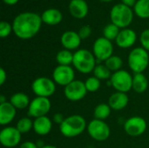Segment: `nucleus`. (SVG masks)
<instances>
[{
  "label": "nucleus",
  "mask_w": 149,
  "mask_h": 148,
  "mask_svg": "<svg viewBox=\"0 0 149 148\" xmlns=\"http://www.w3.org/2000/svg\"><path fill=\"white\" fill-rule=\"evenodd\" d=\"M56 60L58 65H70L73 61V54L69 50H61L57 53Z\"/></svg>",
  "instance_id": "26"
},
{
  "label": "nucleus",
  "mask_w": 149,
  "mask_h": 148,
  "mask_svg": "<svg viewBox=\"0 0 149 148\" xmlns=\"http://www.w3.org/2000/svg\"><path fill=\"white\" fill-rule=\"evenodd\" d=\"M41 148H58L55 146H52V145H46V146H44L43 147Z\"/></svg>",
  "instance_id": "41"
},
{
  "label": "nucleus",
  "mask_w": 149,
  "mask_h": 148,
  "mask_svg": "<svg viewBox=\"0 0 149 148\" xmlns=\"http://www.w3.org/2000/svg\"><path fill=\"white\" fill-rule=\"evenodd\" d=\"M87 128L86 120L80 115H72L64 120L59 125V130L63 136L74 138L80 135Z\"/></svg>",
  "instance_id": "2"
},
{
  "label": "nucleus",
  "mask_w": 149,
  "mask_h": 148,
  "mask_svg": "<svg viewBox=\"0 0 149 148\" xmlns=\"http://www.w3.org/2000/svg\"><path fill=\"white\" fill-rule=\"evenodd\" d=\"M69 10L73 17L82 19L88 13V4L85 0H71Z\"/></svg>",
  "instance_id": "17"
},
{
  "label": "nucleus",
  "mask_w": 149,
  "mask_h": 148,
  "mask_svg": "<svg viewBox=\"0 0 149 148\" xmlns=\"http://www.w3.org/2000/svg\"><path fill=\"white\" fill-rule=\"evenodd\" d=\"M51 107L52 104L49 98L36 97L30 103L28 107V115L35 119L46 116V114L50 112Z\"/></svg>",
  "instance_id": "10"
},
{
  "label": "nucleus",
  "mask_w": 149,
  "mask_h": 148,
  "mask_svg": "<svg viewBox=\"0 0 149 148\" xmlns=\"http://www.w3.org/2000/svg\"><path fill=\"white\" fill-rule=\"evenodd\" d=\"M42 22L41 17L37 13L31 11L22 12L13 20V31L21 39H30L39 31Z\"/></svg>",
  "instance_id": "1"
},
{
  "label": "nucleus",
  "mask_w": 149,
  "mask_h": 148,
  "mask_svg": "<svg viewBox=\"0 0 149 148\" xmlns=\"http://www.w3.org/2000/svg\"><path fill=\"white\" fill-rule=\"evenodd\" d=\"M16 128L21 133H26L30 132L31 128H33V121H31V120L27 117L22 118L17 121Z\"/></svg>",
  "instance_id": "30"
},
{
  "label": "nucleus",
  "mask_w": 149,
  "mask_h": 148,
  "mask_svg": "<svg viewBox=\"0 0 149 148\" xmlns=\"http://www.w3.org/2000/svg\"><path fill=\"white\" fill-rule=\"evenodd\" d=\"M96 61L93 53L86 49H80L73 53L72 65L80 73L88 74L93 72L96 66Z\"/></svg>",
  "instance_id": "3"
},
{
  "label": "nucleus",
  "mask_w": 149,
  "mask_h": 148,
  "mask_svg": "<svg viewBox=\"0 0 149 148\" xmlns=\"http://www.w3.org/2000/svg\"><path fill=\"white\" fill-rule=\"evenodd\" d=\"M120 28L118 26H116L115 24H113V23L108 24L103 30V35L104 38H106L107 39L112 41V40H115L120 33Z\"/></svg>",
  "instance_id": "29"
},
{
  "label": "nucleus",
  "mask_w": 149,
  "mask_h": 148,
  "mask_svg": "<svg viewBox=\"0 0 149 148\" xmlns=\"http://www.w3.org/2000/svg\"><path fill=\"white\" fill-rule=\"evenodd\" d=\"M81 38L76 31H67L64 32L61 36L60 42L62 45L65 47L66 50H75L77 49L81 43Z\"/></svg>",
  "instance_id": "16"
},
{
  "label": "nucleus",
  "mask_w": 149,
  "mask_h": 148,
  "mask_svg": "<svg viewBox=\"0 0 149 148\" xmlns=\"http://www.w3.org/2000/svg\"><path fill=\"white\" fill-rule=\"evenodd\" d=\"M10 102L16 109H25L29 107L31 103L28 95L23 92H17L13 94L10 99Z\"/></svg>",
  "instance_id": "22"
},
{
  "label": "nucleus",
  "mask_w": 149,
  "mask_h": 148,
  "mask_svg": "<svg viewBox=\"0 0 149 148\" xmlns=\"http://www.w3.org/2000/svg\"><path fill=\"white\" fill-rule=\"evenodd\" d=\"M105 65L111 72H115L121 70V67L123 65V61H122L121 58H120L119 56L113 55L107 60L105 61Z\"/></svg>",
  "instance_id": "28"
},
{
  "label": "nucleus",
  "mask_w": 149,
  "mask_h": 148,
  "mask_svg": "<svg viewBox=\"0 0 149 148\" xmlns=\"http://www.w3.org/2000/svg\"><path fill=\"white\" fill-rule=\"evenodd\" d=\"M65 119V118H64V116H63L61 113H56V114H54V116H53V120H54V122H55V123H58V124H59V125H61V123L64 121Z\"/></svg>",
  "instance_id": "36"
},
{
  "label": "nucleus",
  "mask_w": 149,
  "mask_h": 148,
  "mask_svg": "<svg viewBox=\"0 0 149 148\" xmlns=\"http://www.w3.org/2000/svg\"><path fill=\"white\" fill-rule=\"evenodd\" d=\"M122 1V3L128 6V7H134L135 3H137L136 0H121Z\"/></svg>",
  "instance_id": "38"
},
{
  "label": "nucleus",
  "mask_w": 149,
  "mask_h": 148,
  "mask_svg": "<svg viewBox=\"0 0 149 148\" xmlns=\"http://www.w3.org/2000/svg\"><path fill=\"white\" fill-rule=\"evenodd\" d=\"M85 85H86L87 92H95L100 87V80L99 79H97L96 77H94V76L90 77L86 80Z\"/></svg>",
  "instance_id": "31"
},
{
  "label": "nucleus",
  "mask_w": 149,
  "mask_h": 148,
  "mask_svg": "<svg viewBox=\"0 0 149 148\" xmlns=\"http://www.w3.org/2000/svg\"><path fill=\"white\" fill-rule=\"evenodd\" d=\"M19 148H38L37 144L32 141H25L21 144Z\"/></svg>",
  "instance_id": "35"
},
{
  "label": "nucleus",
  "mask_w": 149,
  "mask_h": 148,
  "mask_svg": "<svg viewBox=\"0 0 149 148\" xmlns=\"http://www.w3.org/2000/svg\"><path fill=\"white\" fill-rule=\"evenodd\" d=\"M41 18H42V21L48 25H56V24H58L62 21L63 15L59 10L51 8V9L45 10L43 12Z\"/></svg>",
  "instance_id": "21"
},
{
  "label": "nucleus",
  "mask_w": 149,
  "mask_h": 148,
  "mask_svg": "<svg viewBox=\"0 0 149 148\" xmlns=\"http://www.w3.org/2000/svg\"><path fill=\"white\" fill-rule=\"evenodd\" d=\"M5 102H7L6 99H5V97H4L3 95H1V96H0V104L5 103Z\"/></svg>",
  "instance_id": "40"
},
{
  "label": "nucleus",
  "mask_w": 149,
  "mask_h": 148,
  "mask_svg": "<svg viewBox=\"0 0 149 148\" xmlns=\"http://www.w3.org/2000/svg\"><path fill=\"white\" fill-rule=\"evenodd\" d=\"M74 70L70 65H58L52 72L53 81L65 87L74 80Z\"/></svg>",
  "instance_id": "11"
},
{
  "label": "nucleus",
  "mask_w": 149,
  "mask_h": 148,
  "mask_svg": "<svg viewBox=\"0 0 149 148\" xmlns=\"http://www.w3.org/2000/svg\"><path fill=\"white\" fill-rule=\"evenodd\" d=\"M31 90L37 97L49 98L56 92V83L47 77H39L32 82Z\"/></svg>",
  "instance_id": "6"
},
{
  "label": "nucleus",
  "mask_w": 149,
  "mask_h": 148,
  "mask_svg": "<svg viewBox=\"0 0 149 148\" xmlns=\"http://www.w3.org/2000/svg\"><path fill=\"white\" fill-rule=\"evenodd\" d=\"M111 21L119 28L126 29L133 21L134 13L130 7L121 3L115 4L110 12Z\"/></svg>",
  "instance_id": "4"
},
{
  "label": "nucleus",
  "mask_w": 149,
  "mask_h": 148,
  "mask_svg": "<svg viewBox=\"0 0 149 148\" xmlns=\"http://www.w3.org/2000/svg\"><path fill=\"white\" fill-rule=\"evenodd\" d=\"M94 77L99 79L100 80L103 79H110L112 77V72L107 67L106 65H98L95 66L93 70Z\"/></svg>",
  "instance_id": "27"
},
{
  "label": "nucleus",
  "mask_w": 149,
  "mask_h": 148,
  "mask_svg": "<svg viewBox=\"0 0 149 148\" xmlns=\"http://www.w3.org/2000/svg\"><path fill=\"white\" fill-rule=\"evenodd\" d=\"M128 104V97L127 93L116 92L113 93L109 99H108V105L113 110L120 111L124 109Z\"/></svg>",
  "instance_id": "20"
},
{
  "label": "nucleus",
  "mask_w": 149,
  "mask_h": 148,
  "mask_svg": "<svg viewBox=\"0 0 149 148\" xmlns=\"http://www.w3.org/2000/svg\"><path fill=\"white\" fill-rule=\"evenodd\" d=\"M128 65L134 73H143L149 64L148 51L142 47L133 49L128 55Z\"/></svg>",
  "instance_id": "5"
},
{
  "label": "nucleus",
  "mask_w": 149,
  "mask_h": 148,
  "mask_svg": "<svg viewBox=\"0 0 149 148\" xmlns=\"http://www.w3.org/2000/svg\"><path fill=\"white\" fill-rule=\"evenodd\" d=\"M3 1L4 3H6L8 5H14L18 2V0H3Z\"/></svg>",
  "instance_id": "39"
},
{
  "label": "nucleus",
  "mask_w": 149,
  "mask_h": 148,
  "mask_svg": "<svg viewBox=\"0 0 149 148\" xmlns=\"http://www.w3.org/2000/svg\"><path fill=\"white\" fill-rule=\"evenodd\" d=\"M137 39V35L134 31L126 28L120 31L117 38L115 39L116 44L123 49L133 46Z\"/></svg>",
  "instance_id": "15"
},
{
  "label": "nucleus",
  "mask_w": 149,
  "mask_h": 148,
  "mask_svg": "<svg viewBox=\"0 0 149 148\" xmlns=\"http://www.w3.org/2000/svg\"><path fill=\"white\" fill-rule=\"evenodd\" d=\"M21 133L12 126H7L0 132V142L5 147L11 148L17 147L21 140Z\"/></svg>",
  "instance_id": "14"
},
{
  "label": "nucleus",
  "mask_w": 149,
  "mask_h": 148,
  "mask_svg": "<svg viewBox=\"0 0 149 148\" xmlns=\"http://www.w3.org/2000/svg\"><path fill=\"white\" fill-rule=\"evenodd\" d=\"M125 132L132 137L141 136L147 130L146 120L139 116H134L127 120L124 125Z\"/></svg>",
  "instance_id": "13"
},
{
  "label": "nucleus",
  "mask_w": 149,
  "mask_h": 148,
  "mask_svg": "<svg viewBox=\"0 0 149 148\" xmlns=\"http://www.w3.org/2000/svg\"><path fill=\"white\" fill-rule=\"evenodd\" d=\"M141 43L142 48L149 51V29L143 31L141 34Z\"/></svg>",
  "instance_id": "33"
},
{
  "label": "nucleus",
  "mask_w": 149,
  "mask_h": 148,
  "mask_svg": "<svg viewBox=\"0 0 149 148\" xmlns=\"http://www.w3.org/2000/svg\"><path fill=\"white\" fill-rule=\"evenodd\" d=\"M134 9L136 15L141 18L149 17V0H138Z\"/></svg>",
  "instance_id": "25"
},
{
  "label": "nucleus",
  "mask_w": 149,
  "mask_h": 148,
  "mask_svg": "<svg viewBox=\"0 0 149 148\" xmlns=\"http://www.w3.org/2000/svg\"><path fill=\"white\" fill-rule=\"evenodd\" d=\"M110 82L117 92L127 93L133 89V77L125 70H120L113 72L110 79Z\"/></svg>",
  "instance_id": "7"
},
{
  "label": "nucleus",
  "mask_w": 149,
  "mask_h": 148,
  "mask_svg": "<svg viewBox=\"0 0 149 148\" xmlns=\"http://www.w3.org/2000/svg\"><path fill=\"white\" fill-rule=\"evenodd\" d=\"M100 1H102V2H111L113 0H100Z\"/></svg>",
  "instance_id": "42"
},
{
  "label": "nucleus",
  "mask_w": 149,
  "mask_h": 148,
  "mask_svg": "<svg viewBox=\"0 0 149 148\" xmlns=\"http://www.w3.org/2000/svg\"><path fill=\"white\" fill-rule=\"evenodd\" d=\"M78 33H79V37H80L81 39H86V38H89V36L91 35L92 29L88 25H84V26H82L79 29V31Z\"/></svg>",
  "instance_id": "34"
},
{
  "label": "nucleus",
  "mask_w": 149,
  "mask_h": 148,
  "mask_svg": "<svg viewBox=\"0 0 149 148\" xmlns=\"http://www.w3.org/2000/svg\"><path fill=\"white\" fill-rule=\"evenodd\" d=\"M93 55L99 62L106 61L113 56V46L110 40L104 37L99 38L93 44Z\"/></svg>",
  "instance_id": "9"
},
{
  "label": "nucleus",
  "mask_w": 149,
  "mask_h": 148,
  "mask_svg": "<svg viewBox=\"0 0 149 148\" xmlns=\"http://www.w3.org/2000/svg\"><path fill=\"white\" fill-rule=\"evenodd\" d=\"M87 132L92 139L97 141H105L110 136V127L104 121L94 119L87 125Z\"/></svg>",
  "instance_id": "8"
},
{
  "label": "nucleus",
  "mask_w": 149,
  "mask_h": 148,
  "mask_svg": "<svg viewBox=\"0 0 149 148\" xmlns=\"http://www.w3.org/2000/svg\"><path fill=\"white\" fill-rule=\"evenodd\" d=\"M6 79H7V74H6V72H5V71H4L3 68H1V69H0V85H1L4 84Z\"/></svg>",
  "instance_id": "37"
},
{
  "label": "nucleus",
  "mask_w": 149,
  "mask_h": 148,
  "mask_svg": "<svg viewBox=\"0 0 149 148\" xmlns=\"http://www.w3.org/2000/svg\"><path fill=\"white\" fill-rule=\"evenodd\" d=\"M148 87V81L143 73H135L133 77V90L137 93H143Z\"/></svg>",
  "instance_id": "23"
},
{
  "label": "nucleus",
  "mask_w": 149,
  "mask_h": 148,
  "mask_svg": "<svg viewBox=\"0 0 149 148\" xmlns=\"http://www.w3.org/2000/svg\"><path fill=\"white\" fill-rule=\"evenodd\" d=\"M111 107L108 104H105V103H101L99 104L95 109H94V118L96 120H105L106 119H107L110 114H111Z\"/></svg>",
  "instance_id": "24"
},
{
  "label": "nucleus",
  "mask_w": 149,
  "mask_h": 148,
  "mask_svg": "<svg viewBox=\"0 0 149 148\" xmlns=\"http://www.w3.org/2000/svg\"><path fill=\"white\" fill-rule=\"evenodd\" d=\"M64 92L67 99L75 102L83 99L87 93V90L84 82L80 80H73L65 87Z\"/></svg>",
  "instance_id": "12"
},
{
  "label": "nucleus",
  "mask_w": 149,
  "mask_h": 148,
  "mask_svg": "<svg viewBox=\"0 0 149 148\" xmlns=\"http://www.w3.org/2000/svg\"><path fill=\"white\" fill-rule=\"evenodd\" d=\"M12 31H13L12 24H10L5 21H2L0 23V37L1 38L8 37Z\"/></svg>",
  "instance_id": "32"
},
{
  "label": "nucleus",
  "mask_w": 149,
  "mask_h": 148,
  "mask_svg": "<svg viewBox=\"0 0 149 148\" xmlns=\"http://www.w3.org/2000/svg\"><path fill=\"white\" fill-rule=\"evenodd\" d=\"M52 128V122L47 116H43L35 119L33 121V130L34 132L40 135H47Z\"/></svg>",
  "instance_id": "19"
},
{
  "label": "nucleus",
  "mask_w": 149,
  "mask_h": 148,
  "mask_svg": "<svg viewBox=\"0 0 149 148\" xmlns=\"http://www.w3.org/2000/svg\"><path fill=\"white\" fill-rule=\"evenodd\" d=\"M17 114V109L11 105L10 102L0 104V124L5 126L10 124Z\"/></svg>",
  "instance_id": "18"
}]
</instances>
